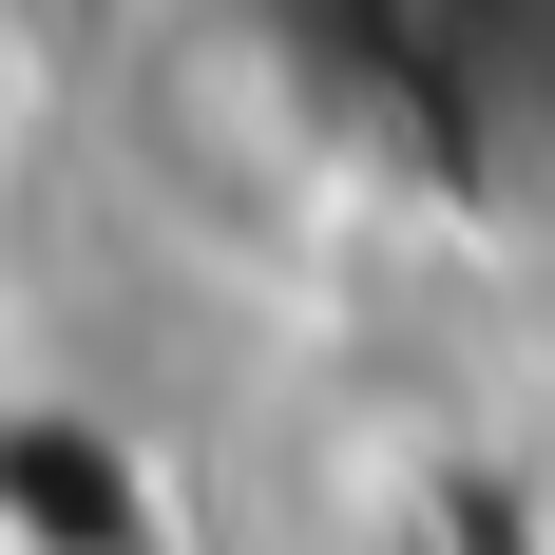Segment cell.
I'll list each match as a JSON object with an SVG mask.
<instances>
[{
  "label": "cell",
  "mask_w": 555,
  "mask_h": 555,
  "mask_svg": "<svg viewBox=\"0 0 555 555\" xmlns=\"http://www.w3.org/2000/svg\"><path fill=\"white\" fill-rule=\"evenodd\" d=\"M20 115H39V77H20V20H0V154H20Z\"/></svg>",
  "instance_id": "cell-1"
}]
</instances>
